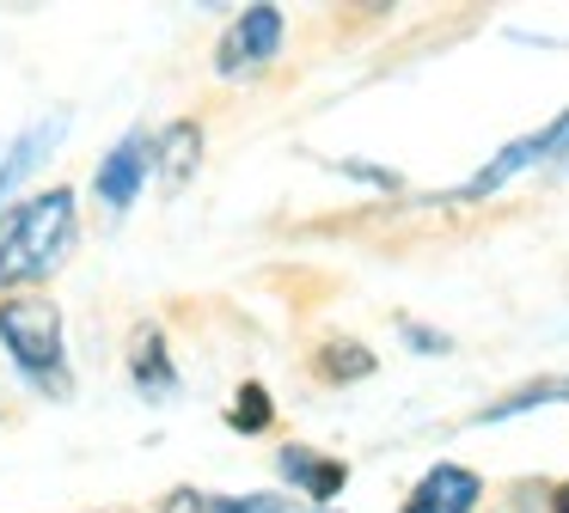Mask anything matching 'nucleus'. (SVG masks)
Masks as SVG:
<instances>
[{"label":"nucleus","instance_id":"nucleus-1","mask_svg":"<svg viewBox=\"0 0 569 513\" xmlns=\"http://www.w3.org/2000/svg\"><path fill=\"white\" fill-rule=\"evenodd\" d=\"M68 244H74V195L68 190L31 195V202L7 220V232H0V288L50 275Z\"/></svg>","mask_w":569,"mask_h":513},{"label":"nucleus","instance_id":"nucleus-2","mask_svg":"<svg viewBox=\"0 0 569 513\" xmlns=\"http://www.w3.org/2000/svg\"><path fill=\"white\" fill-rule=\"evenodd\" d=\"M0 342L13 349V361L26 366L31 379H56V366H62V318L43 300L0 305Z\"/></svg>","mask_w":569,"mask_h":513},{"label":"nucleus","instance_id":"nucleus-3","mask_svg":"<svg viewBox=\"0 0 569 513\" xmlns=\"http://www.w3.org/2000/svg\"><path fill=\"white\" fill-rule=\"evenodd\" d=\"M276 43H282V12L276 7H246L233 24H227L214 68H221L227 80H246L251 68H263V61L276 56Z\"/></svg>","mask_w":569,"mask_h":513},{"label":"nucleus","instance_id":"nucleus-4","mask_svg":"<svg viewBox=\"0 0 569 513\" xmlns=\"http://www.w3.org/2000/svg\"><path fill=\"white\" fill-rule=\"evenodd\" d=\"M478 489L483 483L471 471H459V464H435V471L410 489L405 513H471L478 507Z\"/></svg>","mask_w":569,"mask_h":513},{"label":"nucleus","instance_id":"nucleus-5","mask_svg":"<svg viewBox=\"0 0 569 513\" xmlns=\"http://www.w3.org/2000/svg\"><path fill=\"white\" fill-rule=\"evenodd\" d=\"M148 159H153V141L148 134H129V141L111 147V159L99 165V195L111 208H129L141 190V178H148Z\"/></svg>","mask_w":569,"mask_h":513},{"label":"nucleus","instance_id":"nucleus-6","mask_svg":"<svg viewBox=\"0 0 569 513\" xmlns=\"http://www.w3.org/2000/svg\"><path fill=\"white\" fill-rule=\"evenodd\" d=\"M56 141H62V117H43V122H31V129L19 134V141L7 147V153H0V195L13 190V183L26 178L31 165H38V159H50V153H56Z\"/></svg>","mask_w":569,"mask_h":513},{"label":"nucleus","instance_id":"nucleus-7","mask_svg":"<svg viewBox=\"0 0 569 513\" xmlns=\"http://www.w3.org/2000/svg\"><path fill=\"white\" fill-rule=\"evenodd\" d=\"M282 471H288V483H300L312 501H331L337 489H343V464H331V459H319V452H307V446H288L282 452Z\"/></svg>","mask_w":569,"mask_h":513},{"label":"nucleus","instance_id":"nucleus-8","mask_svg":"<svg viewBox=\"0 0 569 513\" xmlns=\"http://www.w3.org/2000/svg\"><path fill=\"white\" fill-rule=\"evenodd\" d=\"M557 398H569V379H539V385H520L515 398H502L496 410H483V422H502V415H520L532 403H557Z\"/></svg>","mask_w":569,"mask_h":513},{"label":"nucleus","instance_id":"nucleus-9","mask_svg":"<svg viewBox=\"0 0 569 513\" xmlns=\"http://www.w3.org/2000/svg\"><path fill=\"white\" fill-rule=\"evenodd\" d=\"M136 385L141 391H153V398H166L172 391V373H166V349H160V336H148L136 349Z\"/></svg>","mask_w":569,"mask_h":513},{"label":"nucleus","instance_id":"nucleus-10","mask_svg":"<svg viewBox=\"0 0 569 513\" xmlns=\"http://www.w3.org/2000/svg\"><path fill=\"white\" fill-rule=\"evenodd\" d=\"M233 428H246V434H258V428H270V391L263 385H246L233 403Z\"/></svg>","mask_w":569,"mask_h":513},{"label":"nucleus","instance_id":"nucleus-11","mask_svg":"<svg viewBox=\"0 0 569 513\" xmlns=\"http://www.w3.org/2000/svg\"><path fill=\"white\" fill-rule=\"evenodd\" d=\"M325 361H331V366H325L331 379H361V373H373V354H368V349H331Z\"/></svg>","mask_w":569,"mask_h":513},{"label":"nucleus","instance_id":"nucleus-12","mask_svg":"<svg viewBox=\"0 0 569 513\" xmlns=\"http://www.w3.org/2000/svg\"><path fill=\"white\" fill-rule=\"evenodd\" d=\"M166 513H233V501H214V495H197V489H178L166 501Z\"/></svg>","mask_w":569,"mask_h":513},{"label":"nucleus","instance_id":"nucleus-13","mask_svg":"<svg viewBox=\"0 0 569 513\" xmlns=\"http://www.w3.org/2000/svg\"><path fill=\"white\" fill-rule=\"evenodd\" d=\"M551 513H569V483H563V489H557V495H551Z\"/></svg>","mask_w":569,"mask_h":513},{"label":"nucleus","instance_id":"nucleus-14","mask_svg":"<svg viewBox=\"0 0 569 513\" xmlns=\"http://www.w3.org/2000/svg\"><path fill=\"white\" fill-rule=\"evenodd\" d=\"M557 171H569V147H563V153H557Z\"/></svg>","mask_w":569,"mask_h":513}]
</instances>
